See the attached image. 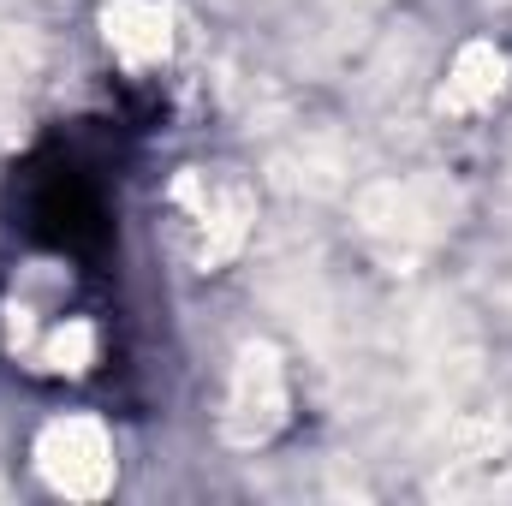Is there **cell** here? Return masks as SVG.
Listing matches in <instances>:
<instances>
[{
  "mask_svg": "<svg viewBox=\"0 0 512 506\" xmlns=\"http://www.w3.org/2000/svg\"><path fill=\"white\" fill-rule=\"evenodd\" d=\"M507 72L512 66L495 42H465V48L453 54L447 84H441V108H447V114H477V108H489V102L507 90Z\"/></svg>",
  "mask_w": 512,
  "mask_h": 506,
  "instance_id": "obj_6",
  "label": "cell"
},
{
  "mask_svg": "<svg viewBox=\"0 0 512 506\" xmlns=\"http://www.w3.org/2000/svg\"><path fill=\"white\" fill-rule=\"evenodd\" d=\"M102 36L131 72H143L173 54V12H167V0H108Z\"/></svg>",
  "mask_w": 512,
  "mask_h": 506,
  "instance_id": "obj_5",
  "label": "cell"
},
{
  "mask_svg": "<svg viewBox=\"0 0 512 506\" xmlns=\"http://www.w3.org/2000/svg\"><path fill=\"white\" fill-rule=\"evenodd\" d=\"M36 477L66 501H102L120 477L114 435L96 417H54L36 435Z\"/></svg>",
  "mask_w": 512,
  "mask_h": 506,
  "instance_id": "obj_1",
  "label": "cell"
},
{
  "mask_svg": "<svg viewBox=\"0 0 512 506\" xmlns=\"http://www.w3.org/2000/svg\"><path fill=\"white\" fill-rule=\"evenodd\" d=\"M358 215H364V233H376L387 245H423L429 239V209L417 197V185H399L382 179L358 197Z\"/></svg>",
  "mask_w": 512,
  "mask_h": 506,
  "instance_id": "obj_7",
  "label": "cell"
},
{
  "mask_svg": "<svg viewBox=\"0 0 512 506\" xmlns=\"http://www.w3.org/2000/svg\"><path fill=\"white\" fill-rule=\"evenodd\" d=\"M280 429H286V364L268 340H251L233 364V381H227L221 435L233 447H268Z\"/></svg>",
  "mask_w": 512,
  "mask_h": 506,
  "instance_id": "obj_2",
  "label": "cell"
},
{
  "mask_svg": "<svg viewBox=\"0 0 512 506\" xmlns=\"http://www.w3.org/2000/svg\"><path fill=\"white\" fill-rule=\"evenodd\" d=\"M173 197H179V203H197V227H203V251H197V262H203V268H227L233 256L245 251L251 221H256V203H251V191H245L239 179H221V185L203 191V173H185V179L173 185Z\"/></svg>",
  "mask_w": 512,
  "mask_h": 506,
  "instance_id": "obj_3",
  "label": "cell"
},
{
  "mask_svg": "<svg viewBox=\"0 0 512 506\" xmlns=\"http://www.w3.org/2000/svg\"><path fill=\"white\" fill-rule=\"evenodd\" d=\"M48 364L66 370V376H84L96 364V328L90 322H66L54 340H48Z\"/></svg>",
  "mask_w": 512,
  "mask_h": 506,
  "instance_id": "obj_8",
  "label": "cell"
},
{
  "mask_svg": "<svg viewBox=\"0 0 512 506\" xmlns=\"http://www.w3.org/2000/svg\"><path fill=\"white\" fill-rule=\"evenodd\" d=\"M512 483V447L495 423H459L453 459L435 477V495H495Z\"/></svg>",
  "mask_w": 512,
  "mask_h": 506,
  "instance_id": "obj_4",
  "label": "cell"
}]
</instances>
